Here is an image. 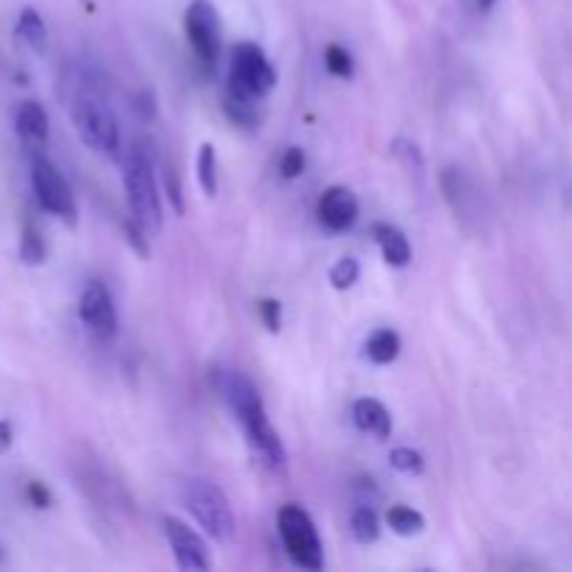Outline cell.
I'll list each match as a JSON object with an SVG mask.
<instances>
[{
	"mask_svg": "<svg viewBox=\"0 0 572 572\" xmlns=\"http://www.w3.org/2000/svg\"><path fill=\"white\" fill-rule=\"evenodd\" d=\"M215 389L229 405V411L235 413L238 424L247 433L249 444H252L254 455L260 464L271 472L285 470V446H282L280 435L271 428L269 417H265L263 400H260L258 389L252 380L232 369H218L215 372Z\"/></svg>",
	"mask_w": 572,
	"mask_h": 572,
	"instance_id": "6da1fadb",
	"label": "cell"
},
{
	"mask_svg": "<svg viewBox=\"0 0 572 572\" xmlns=\"http://www.w3.org/2000/svg\"><path fill=\"white\" fill-rule=\"evenodd\" d=\"M277 84V70L263 53V48L254 42H238L229 57V73H227V101L238 103H254L258 107Z\"/></svg>",
	"mask_w": 572,
	"mask_h": 572,
	"instance_id": "7a4b0ae2",
	"label": "cell"
},
{
	"mask_svg": "<svg viewBox=\"0 0 572 572\" xmlns=\"http://www.w3.org/2000/svg\"><path fill=\"white\" fill-rule=\"evenodd\" d=\"M179 498H182L188 514L204 528L207 536H212L215 542H232V536H235V514H232L227 494L215 483L190 478V481H182V486H179Z\"/></svg>",
	"mask_w": 572,
	"mask_h": 572,
	"instance_id": "3957f363",
	"label": "cell"
},
{
	"mask_svg": "<svg viewBox=\"0 0 572 572\" xmlns=\"http://www.w3.org/2000/svg\"><path fill=\"white\" fill-rule=\"evenodd\" d=\"M123 190H127L129 212L134 221L149 232V235H160L162 229V204L160 190H157L154 165L145 157V151L134 149L129 151L127 165H123Z\"/></svg>",
	"mask_w": 572,
	"mask_h": 572,
	"instance_id": "277c9868",
	"label": "cell"
},
{
	"mask_svg": "<svg viewBox=\"0 0 572 572\" xmlns=\"http://www.w3.org/2000/svg\"><path fill=\"white\" fill-rule=\"evenodd\" d=\"M70 118L79 132L81 143L101 157H114L121 149V127L114 121L112 109L101 98L81 92L70 103Z\"/></svg>",
	"mask_w": 572,
	"mask_h": 572,
	"instance_id": "5b68a950",
	"label": "cell"
},
{
	"mask_svg": "<svg viewBox=\"0 0 572 572\" xmlns=\"http://www.w3.org/2000/svg\"><path fill=\"white\" fill-rule=\"evenodd\" d=\"M277 528H280L282 544H285V553L291 555L293 564L302 566V570H321L324 566L321 536L302 505H282L280 514H277Z\"/></svg>",
	"mask_w": 572,
	"mask_h": 572,
	"instance_id": "8992f818",
	"label": "cell"
},
{
	"mask_svg": "<svg viewBox=\"0 0 572 572\" xmlns=\"http://www.w3.org/2000/svg\"><path fill=\"white\" fill-rule=\"evenodd\" d=\"M31 188H34L37 201L48 215L64 223H76L79 207H76L73 190H70L68 179L59 173V168L42 154H34V160H31Z\"/></svg>",
	"mask_w": 572,
	"mask_h": 572,
	"instance_id": "52a82bcc",
	"label": "cell"
},
{
	"mask_svg": "<svg viewBox=\"0 0 572 572\" xmlns=\"http://www.w3.org/2000/svg\"><path fill=\"white\" fill-rule=\"evenodd\" d=\"M184 34L201 62L212 64L221 57V18L210 0H193L184 12Z\"/></svg>",
	"mask_w": 572,
	"mask_h": 572,
	"instance_id": "ba28073f",
	"label": "cell"
},
{
	"mask_svg": "<svg viewBox=\"0 0 572 572\" xmlns=\"http://www.w3.org/2000/svg\"><path fill=\"white\" fill-rule=\"evenodd\" d=\"M79 319L92 335L103 338V341L114 338V332H118V310H114V302L107 288H103V282H87L79 299Z\"/></svg>",
	"mask_w": 572,
	"mask_h": 572,
	"instance_id": "9c48e42d",
	"label": "cell"
},
{
	"mask_svg": "<svg viewBox=\"0 0 572 572\" xmlns=\"http://www.w3.org/2000/svg\"><path fill=\"white\" fill-rule=\"evenodd\" d=\"M162 528H165L168 544L173 550V559L182 570L190 572H207L210 570V553L207 544L188 522L177 520V516H162Z\"/></svg>",
	"mask_w": 572,
	"mask_h": 572,
	"instance_id": "30bf717a",
	"label": "cell"
},
{
	"mask_svg": "<svg viewBox=\"0 0 572 572\" xmlns=\"http://www.w3.org/2000/svg\"><path fill=\"white\" fill-rule=\"evenodd\" d=\"M315 212H319V221L324 229H330V232H347L358 221V199L350 188L335 184V188H327L321 193L319 210Z\"/></svg>",
	"mask_w": 572,
	"mask_h": 572,
	"instance_id": "8fae6325",
	"label": "cell"
},
{
	"mask_svg": "<svg viewBox=\"0 0 572 572\" xmlns=\"http://www.w3.org/2000/svg\"><path fill=\"white\" fill-rule=\"evenodd\" d=\"M14 129L29 145H46L51 127H48V112L40 101H23L14 114Z\"/></svg>",
	"mask_w": 572,
	"mask_h": 572,
	"instance_id": "7c38bea8",
	"label": "cell"
},
{
	"mask_svg": "<svg viewBox=\"0 0 572 572\" xmlns=\"http://www.w3.org/2000/svg\"><path fill=\"white\" fill-rule=\"evenodd\" d=\"M352 419L363 433L374 435L378 441H385L391 435V413L380 400H372V397L358 400L352 408Z\"/></svg>",
	"mask_w": 572,
	"mask_h": 572,
	"instance_id": "4fadbf2b",
	"label": "cell"
},
{
	"mask_svg": "<svg viewBox=\"0 0 572 572\" xmlns=\"http://www.w3.org/2000/svg\"><path fill=\"white\" fill-rule=\"evenodd\" d=\"M374 241H378L383 260L389 265L402 269V265L411 263V243H408V238L402 235L397 227H391V223H378V227H374Z\"/></svg>",
	"mask_w": 572,
	"mask_h": 572,
	"instance_id": "5bb4252c",
	"label": "cell"
},
{
	"mask_svg": "<svg viewBox=\"0 0 572 572\" xmlns=\"http://www.w3.org/2000/svg\"><path fill=\"white\" fill-rule=\"evenodd\" d=\"M400 335L394 330H374L367 341V358L378 367H389L400 358Z\"/></svg>",
	"mask_w": 572,
	"mask_h": 572,
	"instance_id": "9a60e30c",
	"label": "cell"
},
{
	"mask_svg": "<svg viewBox=\"0 0 572 572\" xmlns=\"http://www.w3.org/2000/svg\"><path fill=\"white\" fill-rule=\"evenodd\" d=\"M18 37L31 48V51H46L48 29H46V20L40 18L37 9H23V12H20Z\"/></svg>",
	"mask_w": 572,
	"mask_h": 572,
	"instance_id": "2e32d148",
	"label": "cell"
},
{
	"mask_svg": "<svg viewBox=\"0 0 572 572\" xmlns=\"http://www.w3.org/2000/svg\"><path fill=\"white\" fill-rule=\"evenodd\" d=\"M385 522L400 536H419L424 531V516L417 509H411V505H391Z\"/></svg>",
	"mask_w": 572,
	"mask_h": 572,
	"instance_id": "e0dca14e",
	"label": "cell"
},
{
	"mask_svg": "<svg viewBox=\"0 0 572 572\" xmlns=\"http://www.w3.org/2000/svg\"><path fill=\"white\" fill-rule=\"evenodd\" d=\"M48 258L46 241H42L40 229L34 223H26L23 235H20V260L26 265H42Z\"/></svg>",
	"mask_w": 572,
	"mask_h": 572,
	"instance_id": "ac0fdd59",
	"label": "cell"
},
{
	"mask_svg": "<svg viewBox=\"0 0 572 572\" xmlns=\"http://www.w3.org/2000/svg\"><path fill=\"white\" fill-rule=\"evenodd\" d=\"M195 171H199V184L204 188L207 195L218 193V160L215 149L210 143H204L195 154Z\"/></svg>",
	"mask_w": 572,
	"mask_h": 572,
	"instance_id": "d6986e66",
	"label": "cell"
},
{
	"mask_svg": "<svg viewBox=\"0 0 572 572\" xmlns=\"http://www.w3.org/2000/svg\"><path fill=\"white\" fill-rule=\"evenodd\" d=\"M352 533H355L358 542L363 544H372L380 539V516L374 514V509L369 505H358L352 511Z\"/></svg>",
	"mask_w": 572,
	"mask_h": 572,
	"instance_id": "ffe728a7",
	"label": "cell"
},
{
	"mask_svg": "<svg viewBox=\"0 0 572 572\" xmlns=\"http://www.w3.org/2000/svg\"><path fill=\"white\" fill-rule=\"evenodd\" d=\"M358 277H361V263L355 258H341L330 269V282L338 291H350L358 282Z\"/></svg>",
	"mask_w": 572,
	"mask_h": 572,
	"instance_id": "44dd1931",
	"label": "cell"
},
{
	"mask_svg": "<svg viewBox=\"0 0 572 572\" xmlns=\"http://www.w3.org/2000/svg\"><path fill=\"white\" fill-rule=\"evenodd\" d=\"M324 62H327V70H330L332 76H338V79H352V73H355V62H352L350 51L341 46L327 48Z\"/></svg>",
	"mask_w": 572,
	"mask_h": 572,
	"instance_id": "7402d4cb",
	"label": "cell"
},
{
	"mask_svg": "<svg viewBox=\"0 0 572 572\" xmlns=\"http://www.w3.org/2000/svg\"><path fill=\"white\" fill-rule=\"evenodd\" d=\"M391 466H394L397 472H405V475H422L424 458L419 455L417 450H411V446H397V450L391 452Z\"/></svg>",
	"mask_w": 572,
	"mask_h": 572,
	"instance_id": "603a6c76",
	"label": "cell"
},
{
	"mask_svg": "<svg viewBox=\"0 0 572 572\" xmlns=\"http://www.w3.org/2000/svg\"><path fill=\"white\" fill-rule=\"evenodd\" d=\"M304 151L302 149H297V145H291V149L285 151V154H282V160H280V173L285 179H297V177H302V171H304Z\"/></svg>",
	"mask_w": 572,
	"mask_h": 572,
	"instance_id": "cb8c5ba5",
	"label": "cell"
},
{
	"mask_svg": "<svg viewBox=\"0 0 572 572\" xmlns=\"http://www.w3.org/2000/svg\"><path fill=\"white\" fill-rule=\"evenodd\" d=\"M145 235H149V232H145V229L140 227L134 218L127 223V241H129V247L140 254V258H149V238Z\"/></svg>",
	"mask_w": 572,
	"mask_h": 572,
	"instance_id": "d4e9b609",
	"label": "cell"
},
{
	"mask_svg": "<svg viewBox=\"0 0 572 572\" xmlns=\"http://www.w3.org/2000/svg\"><path fill=\"white\" fill-rule=\"evenodd\" d=\"M260 315H263V324L269 327L271 332H280L282 304L277 302V299H263V302H260Z\"/></svg>",
	"mask_w": 572,
	"mask_h": 572,
	"instance_id": "484cf974",
	"label": "cell"
},
{
	"mask_svg": "<svg viewBox=\"0 0 572 572\" xmlns=\"http://www.w3.org/2000/svg\"><path fill=\"white\" fill-rule=\"evenodd\" d=\"M162 173H165V188H168V199H171V204L177 207V212L182 215L184 212V195H182V184H179V179H173V168L165 165L162 168Z\"/></svg>",
	"mask_w": 572,
	"mask_h": 572,
	"instance_id": "4316f807",
	"label": "cell"
},
{
	"mask_svg": "<svg viewBox=\"0 0 572 572\" xmlns=\"http://www.w3.org/2000/svg\"><path fill=\"white\" fill-rule=\"evenodd\" d=\"M26 494H29V503L34 505V509H48V505H51V492H48L46 483L31 481L29 486H26Z\"/></svg>",
	"mask_w": 572,
	"mask_h": 572,
	"instance_id": "83f0119b",
	"label": "cell"
},
{
	"mask_svg": "<svg viewBox=\"0 0 572 572\" xmlns=\"http://www.w3.org/2000/svg\"><path fill=\"white\" fill-rule=\"evenodd\" d=\"M12 441H14L12 422H7V419H0V452H7L9 446H12Z\"/></svg>",
	"mask_w": 572,
	"mask_h": 572,
	"instance_id": "f1b7e54d",
	"label": "cell"
},
{
	"mask_svg": "<svg viewBox=\"0 0 572 572\" xmlns=\"http://www.w3.org/2000/svg\"><path fill=\"white\" fill-rule=\"evenodd\" d=\"M498 0H478V7H481V12H489V9L494 7Z\"/></svg>",
	"mask_w": 572,
	"mask_h": 572,
	"instance_id": "f546056e",
	"label": "cell"
},
{
	"mask_svg": "<svg viewBox=\"0 0 572 572\" xmlns=\"http://www.w3.org/2000/svg\"><path fill=\"white\" fill-rule=\"evenodd\" d=\"M0 561H3V548H0Z\"/></svg>",
	"mask_w": 572,
	"mask_h": 572,
	"instance_id": "4dcf8cb0",
	"label": "cell"
}]
</instances>
